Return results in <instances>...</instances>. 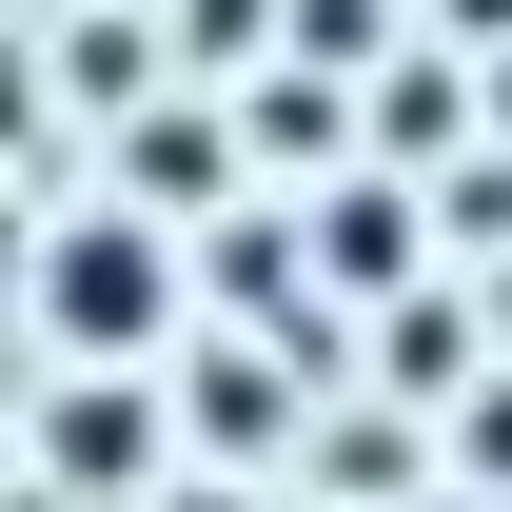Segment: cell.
Instances as JSON below:
<instances>
[{"instance_id": "7a4b0ae2", "label": "cell", "mask_w": 512, "mask_h": 512, "mask_svg": "<svg viewBox=\"0 0 512 512\" xmlns=\"http://www.w3.org/2000/svg\"><path fill=\"white\" fill-rule=\"evenodd\" d=\"M60 473H138V414H119V394H60Z\"/></svg>"}, {"instance_id": "6da1fadb", "label": "cell", "mask_w": 512, "mask_h": 512, "mask_svg": "<svg viewBox=\"0 0 512 512\" xmlns=\"http://www.w3.org/2000/svg\"><path fill=\"white\" fill-rule=\"evenodd\" d=\"M158 296H178V276H158V237H138V217H79V237L40 256V316H60V355H138V335H158Z\"/></svg>"}]
</instances>
